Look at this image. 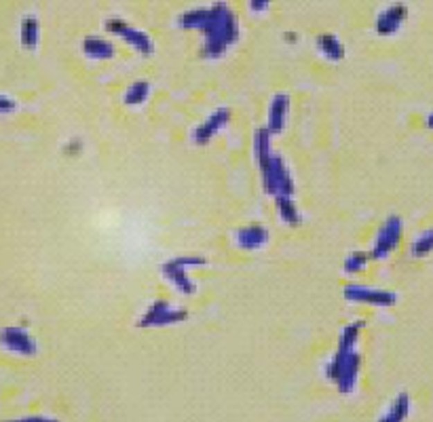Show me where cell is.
Returning <instances> with one entry per match:
<instances>
[{"mask_svg": "<svg viewBox=\"0 0 433 422\" xmlns=\"http://www.w3.org/2000/svg\"><path fill=\"white\" fill-rule=\"evenodd\" d=\"M178 24L182 28H195L205 34L201 55L207 59L224 57L229 47L239 40L237 15L224 3L203 7V9H191L180 15Z\"/></svg>", "mask_w": 433, "mask_h": 422, "instance_id": "1", "label": "cell"}, {"mask_svg": "<svg viewBox=\"0 0 433 422\" xmlns=\"http://www.w3.org/2000/svg\"><path fill=\"white\" fill-rule=\"evenodd\" d=\"M254 154H256L260 172H263L265 190L269 194H273L275 199H279V196H294L292 174H290L285 160L271 150V134L267 131V127H260V129H256Z\"/></svg>", "mask_w": 433, "mask_h": 422, "instance_id": "2", "label": "cell"}, {"mask_svg": "<svg viewBox=\"0 0 433 422\" xmlns=\"http://www.w3.org/2000/svg\"><path fill=\"white\" fill-rule=\"evenodd\" d=\"M360 367H362V357L355 351L336 349V353L332 355V359L326 367V376H328V380L336 383V387L342 395H346V393H351L357 385Z\"/></svg>", "mask_w": 433, "mask_h": 422, "instance_id": "3", "label": "cell"}, {"mask_svg": "<svg viewBox=\"0 0 433 422\" xmlns=\"http://www.w3.org/2000/svg\"><path fill=\"white\" fill-rule=\"evenodd\" d=\"M199 264H207V258H203V256H180V258H173V260H169V262L163 264V275L173 285H176L182 293L193 295L197 291V285L188 277L186 268L188 266H199Z\"/></svg>", "mask_w": 433, "mask_h": 422, "instance_id": "4", "label": "cell"}, {"mask_svg": "<svg viewBox=\"0 0 433 422\" xmlns=\"http://www.w3.org/2000/svg\"><path fill=\"white\" fill-rule=\"evenodd\" d=\"M402 232H404L402 218H400V216H389V218L385 220V224L380 226L376 239H374V247H372V251H370V258H374V260L387 258L389 253H391V251L400 245Z\"/></svg>", "mask_w": 433, "mask_h": 422, "instance_id": "5", "label": "cell"}, {"mask_svg": "<svg viewBox=\"0 0 433 422\" xmlns=\"http://www.w3.org/2000/svg\"><path fill=\"white\" fill-rule=\"evenodd\" d=\"M188 319V311L173 309L165 300L152 302V306L138 319V327H163V325H176Z\"/></svg>", "mask_w": 433, "mask_h": 422, "instance_id": "6", "label": "cell"}, {"mask_svg": "<svg viewBox=\"0 0 433 422\" xmlns=\"http://www.w3.org/2000/svg\"><path fill=\"white\" fill-rule=\"evenodd\" d=\"M104 28H106L108 32L121 36L125 42H129V45H132V47H136L142 55L148 57V55L154 53V42H152V38H150L146 32L136 30V28H132L129 24H125L121 17H108L106 24H104Z\"/></svg>", "mask_w": 433, "mask_h": 422, "instance_id": "7", "label": "cell"}, {"mask_svg": "<svg viewBox=\"0 0 433 422\" xmlns=\"http://www.w3.org/2000/svg\"><path fill=\"white\" fill-rule=\"evenodd\" d=\"M0 345L9 353L24 355V357H34L38 353V345L34 340V336L21 325H9L0 329Z\"/></svg>", "mask_w": 433, "mask_h": 422, "instance_id": "8", "label": "cell"}, {"mask_svg": "<svg viewBox=\"0 0 433 422\" xmlns=\"http://www.w3.org/2000/svg\"><path fill=\"white\" fill-rule=\"evenodd\" d=\"M342 293L346 300L366 302L372 306H394L398 302V293L387 291V289H376V287H366V285H346Z\"/></svg>", "mask_w": 433, "mask_h": 422, "instance_id": "9", "label": "cell"}, {"mask_svg": "<svg viewBox=\"0 0 433 422\" xmlns=\"http://www.w3.org/2000/svg\"><path fill=\"white\" fill-rule=\"evenodd\" d=\"M229 118H231V110L229 108H215L199 127L195 129V134H193V140H195V144H209L211 142V138L218 134L222 127H227V122H229Z\"/></svg>", "mask_w": 433, "mask_h": 422, "instance_id": "10", "label": "cell"}, {"mask_svg": "<svg viewBox=\"0 0 433 422\" xmlns=\"http://www.w3.org/2000/svg\"><path fill=\"white\" fill-rule=\"evenodd\" d=\"M288 114H290V95H288V93H277V95L271 100L269 116H267V131H269L271 136H277V134L283 131L285 120H288Z\"/></svg>", "mask_w": 433, "mask_h": 422, "instance_id": "11", "label": "cell"}, {"mask_svg": "<svg viewBox=\"0 0 433 422\" xmlns=\"http://www.w3.org/2000/svg\"><path fill=\"white\" fill-rule=\"evenodd\" d=\"M406 17H408V7L406 5H391V7H387L376 17V32L378 34H385V36L396 34L404 26Z\"/></svg>", "mask_w": 433, "mask_h": 422, "instance_id": "12", "label": "cell"}, {"mask_svg": "<svg viewBox=\"0 0 433 422\" xmlns=\"http://www.w3.org/2000/svg\"><path fill=\"white\" fill-rule=\"evenodd\" d=\"M237 245L241 249H260V247H265L267 241H269V230L263 228V226H243L237 230Z\"/></svg>", "mask_w": 433, "mask_h": 422, "instance_id": "13", "label": "cell"}, {"mask_svg": "<svg viewBox=\"0 0 433 422\" xmlns=\"http://www.w3.org/2000/svg\"><path fill=\"white\" fill-rule=\"evenodd\" d=\"M410 395L408 393H398L396 399L389 405V410L378 418V422H406V418L410 416Z\"/></svg>", "mask_w": 433, "mask_h": 422, "instance_id": "14", "label": "cell"}, {"mask_svg": "<svg viewBox=\"0 0 433 422\" xmlns=\"http://www.w3.org/2000/svg\"><path fill=\"white\" fill-rule=\"evenodd\" d=\"M82 51L91 59H110L114 57V45L106 38L100 36H87L82 42Z\"/></svg>", "mask_w": 433, "mask_h": 422, "instance_id": "15", "label": "cell"}, {"mask_svg": "<svg viewBox=\"0 0 433 422\" xmlns=\"http://www.w3.org/2000/svg\"><path fill=\"white\" fill-rule=\"evenodd\" d=\"M21 45L28 51H36L38 49V38H40V26H38V17L34 13L26 15L21 19Z\"/></svg>", "mask_w": 433, "mask_h": 422, "instance_id": "16", "label": "cell"}, {"mask_svg": "<svg viewBox=\"0 0 433 422\" xmlns=\"http://www.w3.org/2000/svg\"><path fill=\"white\" fill-rule=\"evenodd\" d=\"M315 45L321 51V55L332 59V62H340L344 57V45L338 40L336 34H319L317 40H315Z\"/></svg>", "mask_w": 433, "mask_h": 422, "instance_id": "17", "label": "cell"}, {"mask_svg": "<svg viewBox=\"0 0 433 422\" xmlns=\"http://www.w3.org/2000/svg\"><path fill=\"white\" fill-rule=\"evenodd\" d=\"M364 329V321H353L349 325H344L340 336H338V349L340 351H355L360 331Z\"/></svg>", "mask_w": 433, "mask_h": 422, "instance_id": "18", "label": "cell"}, {"mask_svg": "<svg viewBox=\"0 0 433 422\" xmlns=\"http://www.w3.org/2000/svg\"><path fill=\"white\" fill-rule=\"evenodd\" d=\"M148 93H150V82H146V80H136V82H132V84H129V87H127L123 100H125L127 106H142V104L146 102Z\"/></svg>", "mask_w": 433, "mask_h": 422, "instance_id": "19", "label": "cell"}, {"mask_svg": "<svg viewBox=\"0 0 433 422\" xmlns=\"http://www.w3.org/2000/svg\"><path fill=\"white\" fill-rule=\"evenodd\" d=\"M277 209H279V216L281 220L288 224V226H300V214H298V207L294 203L292 196H279L277 199Z\"/></svg>", "mask_w": 433, "mask_h": 422, "instance_id": "20", "label": "cell"}, {"mask_svg": "<svg viewBox=\"0 0 433 422\" xmlns=\"http://www.w3.org/2000/svg\"><path fill=\"white\" fill-rule=\"evenodd\" d=\"M433 251V228L423 230L410 245V253L414 258H425Z\"/></svg>", "mask_w": 433, "mask_h": 422, "instance_id": "21", "label": "cell"}, {"mask_svg": "<svg viewBox=\"0 0 433 422\" xmlns=\"http://www.w3.org/2000/svg\"><path fill=\"white\" fill-rule=\"evenodd\" d=\"M368 262H370V253L368 251H353V253H349V256H346L342 268H344L346 275H355V273L364 270Z\"/></svg>", "mask_w": 433, "mask_h": 422, "instance_id": "22", "label": "cell"}, {"mask_svg": "<svg viewBox=\"0 0 433 422\" xmlns=\"http://www.w3.org/2000/svg\"><path fill=\"white\" fill-rule=\"evenodd\" d=\"M15 108H17L15 100H11V98L5 95V93H0V114H11Z\"/></svg>", "mask_w": 433, "mask_h": 422, "instance_id": "23", "label": "cell"}, {"mask_svg": "<svg viewBox=\"0 0 433 422\" xmlns=\"http://www.w3.org/2000/svg\"><path fill=\"white\" fill-rule=\"evenodd\" d=\"M249 9L251 11H267L269 9V3H265V0H251V3H249Z\"/></svg>", "mask_w": 433, "mask_h": 422, "instance_id": "24", "label": "cell"}, {"mask_svg": "<svg viewBox=\"0 0 433 422\" xmlns=\"http://www.w3.org/2000/svg\"><path fill=\"white\" fill-rule=\"evenodd\" d=\"M80 148H82V142H80L78 138H74V140H70V144L66 146V152H70V154H76Z\"/></svg>", "mask_w": 433, "mask_h": 422, "instance_id": "25", "label": "cell"}, {"mask_svg": "<svg viewBox=\"0 0 433 422\" xmlns=\"http://www.w3.org/2000/svg\"><path fill=\"white\" fill-rule=\"evenodd\" d=\"M51 418H42V416H30V418H21V420H9V422H49Z\"/></svg>", "mask_w": 433, "mask_h": 422, "instance_id": "26", "label": "cell"}, {"mask_svg": "<svg viewBox=\"0 0 433 422\" xmlns=\"http://www.w3.org/2000/svg\"><path fill=\"white\" fill-rule=\"evenodd\" d=\"M425 125L429 127V129H433V112H429V114H427V120H425Z\"/></svg>", "mask_w": 433, "mask_h": 422, "instance_id": "27", "label": "cell"}, {"mask_svg": "<svg viewBox=\"0 0 433 422\" xmlns=\"http://www.w3.org/2000/svg\"><path fill=\"white\" fill-rule=\"evenodd\" d=\"M285 40L294 42V40H296V34H294V32H288V34H285Z\"/></svg>", "mask_w": 433, "mask_h": 422, "instance_id": "28", "label": "cell"}]
</instances>
